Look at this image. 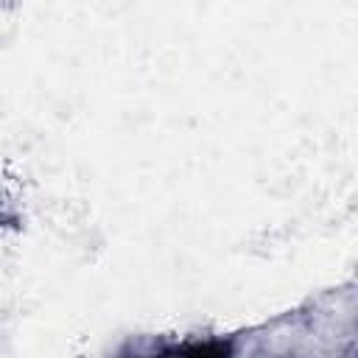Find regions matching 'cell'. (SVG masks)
Segmentation results:
<instances>
[{
	"label": "cell",
	"instance_id": "obj_1",
	"mask_svg": "<svg viewBox=\"0 0 358 358\" xmlns=\"http://www.w3.org/2000/svg\"><path fill=\"white\" fill-rule=\"evenodd\" d=\"M232 347L227 341H207V344H185L176 350L162 352V358H229Z\"/></svg>",
	"mask_w": 358,
	"mask_h": 358
}]
</instances>
